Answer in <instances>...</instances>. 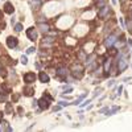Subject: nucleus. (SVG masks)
<instances>
[{"instance_id":"obj_1","label":"nucleus","mask_w":132,"mask_h":132,"mask_svg":"<svg viewBox=\"0 0 132 132\" xmlns=\"http://www.w3.org/2000/svg\"><path fill=\"white\" fill-rule=\"evenodd\" d=\"M70 73H71V75L74 77L75 79H81L83 77V66L81 64L73 65V67L70 69Z\"/></svg>"},{"instance_id":"obj_2","label":"nucleus","mask_w":132,"mask_h":132,"mask_svg":"<svg viewBox=\"0 0 132 132\" xmlns=\"http://www.w3.org/2000/svg\"><path fill=\"white\" fill-rule=\"evenodd\" d=\"M69 67H66V66H59L57 70H56V77L57 78H59L61 81H65L66 79V77H67V74H69Z\"/></svg>"},{"instance_id":"obj_3","label":"nucleus","mask_w":132,"mask_h":132,"mask_svg":"<svg viewBox=\"0 0 132 132\" xmlns=\"http://www.w3.org/2000/svg\"><path fill=\"white\" fill-rule=\"evenodd\" d=\"M36 78H37V77H36V74L33 71H28V73L24 74V82L27 85H32L36 81Z\"/></svg>"},{"instance_id":"obj_4","label":"nucleus","mask_w":132,"mask_h":132,"mask_svg":"<svg viewBox=\"0 0 132 132\" xmlns=\"http://www.w3.org/2000/svg\"><path fill=\"white\" fill-rule=\"evenodd\" d=\"M116 38H118V36H116L115 33L108 34V37H106V40H104V45L107 46V48H111V46H112L116 41H118Z\"/></svg>"},{"instance_id":"obj_5","label":"nucleus","mask_w":132,"mask_h":132,"mask_svg":"<svg viewBox=\"0 0 132 132\" xmlns=\"http://www.w3.org/2000/svg\"><path fill=\"white\" fill-rule=\"evenodd\" d=\"M37 104H38V107H40V110H48V108L50 107V100H48L46 98L42 97V98L37 102Z\"/></svg>"},{"instance_id":"obj_6","label":"nucleus","mask_w":132,"mask_h":132,"mask_svg":"<svg viewBox=\"0 0 132 132\" xmlns=\"http://www.w3.org/2000/svg\"><path fill=\"white\" fill-rule=\"evenodd\" d=\"M127 66H128V62H127V59L124 58L123 56H120V57H119V61H118V69H119V73L126 70V69H127Z\"/></svg>"},{"instance_id":"obj_7","label":"nucleus","mask_w":132,"mask_h":132,"mask_svg":"<svg viewBox=\"0 0 132 132\" xmlns=\"http://www.w3.org/2000/svg\"><path fill=\"white\" fill-rule=\"evenodd\" d=\"M27 36L30 41H36L37 40V30L33 28V27H30L27 29Z\"/></svg>"},{"instance_id":"obj_8","label":"nucleus","mask_w":132,"mask_h":132,"mask_svg":"<svg viewBox=\"0 0 132 132\" xmlns=\"http://www.w3.org/2000/svg\"><path fill=\"white\" fill-rule=\"evenodd\" d=\"M17 44H19V40L16 37L9 36L8 38H7V46H8V48L13 49V48H16V46H17Z\"/></svg>"},{"instance_id":"obj_9","label":"nucleus","mask_w":132,"mask_h":132,"mask_svg":"<svg viewBox=\"0 0 132 132\" xmlns=\"http://www.w3.org/2000/svg\"><path fill=\"white\" fill-rule=\"evenodd\" d=\"M22 94H24L25 97H33L34 95V87L28 85V86H25L24 90H22Z\"/></svg>"},{"instance_id":"obj_10","label":"nucleus","mask_w":132,"mask_h":132,"mask_svg":"<svg viewBox=\"0 0 132 132\" xmlns=\"http://www.w3.org/2000/svg\"><path fill=\"white\" fill-rule=\"evenodd\" d=\"M108 12H110V7H102V8L99 9V12H98V17L99 19H106V16L108 15Z\"/></svg>"},{"instance_id":"obj_11","label":"nucleus","mask_w":132,"mask_h":132,"mask_svg":"<svg viewBox=\"0 0 132 132\" xmlns=\"http://www.w3.org/2000/svg\"><path fill=\"white\" fill-rule=\"evenodd\" d=\"M37 28L40 29V32H42V33H48L49 30H50V27L48 24H45V22H38Z\"/></svg>"},{"instance_id":"obj_12","label":"nucleus","mask_w":132,"mask_h":132,"mask_svg":"<svg viewBox=\"0 0 132 132\" xmlns=\"http://www.w3.org/2000/svg\"><path fill=\"white\" fill-rule=\"evenodd\" d=\"M38 78H40V81H41L42 83H49V81H50V77L46 74L45 71H40V74H38Z\"/></svg>"},{"instance_id":"obj_13","label":"nucleus","mask_w":132,"mask_h":132,"mask_svg":"<svg viewBox=\"0 0 132 132\" xmlns=\"http://www.w3.org/2000/svg\"><path fill=\"white\" fill-rule=\"evenodd\" d=\"M4 12L5 13H13L15 12V8H13V5H12V3H9V2H7L5 4H4Z\"/></svg>"},{"instance_id":"obj_14","label":"nucleus","mask_w":132,"mask_h":132,"mask_svg":"<svg viewBox=\"0 0 132 132\" xmlns=\"http://www.w3.org/2000/svg\"><path fill=\"white\" fill-rule=\"evenodd\" d=\"M54 42V38H52V37H44V40H42V45H52Z\"/></svg>"},{"instance_id":"obj_15","label":"nucleus","mask_w":132,"mask_h":132,"mask_svg":"<svg viewBox=\"0 0 132 132\" xmlns=\"http://www.w3.org/2000/svg\"><path fill=\"white\" fill-rule=\"evenodd\" d=\"M2 91L4 94H11L12 89H11V86H8V85H2Z\"/></svg>"},{"instance_id":"obj_16","label":"nucleus","mask_w":132,"mask_h":132,"mask_svg":"<svg viewBox=\"0 0 132 132\" xmlns=\"http://www.w3.org/2000/svg\"><path fill=\"white\" fill-rule=\"evenodd\" d=\"M107 56H111V57L118 56V49H116V48H112V46H111V48H110V52H108Z\"/></svg>"},{"instance_id":"obj_17","label":"nucleus","mask_w":132,"mask_h":132,"mask_svg":"<svg viewBox=\"0 0 132 132\" xmlns=\"http://www.w3.org/2000/svg\"><path fill=\"white\" fill-rule=\"evenodd\" d=\"M15 30H16V32H21V30H22V24L17 22V24L15 25Z\"/></svg>"},{"instance_id":"obj_18","label":"nucleus","mask_w":132,"mask_h":132,"mask_svg":"<svg viewBox=\"0 0 132 132\" xmlns=\"http://www.w3.org/2000/svg\"><path fill=\"white\" fill-rule=\"evenodd\" d=\"M0 75L2 77H7V70L4 67H0Z\"/></svg>"},{"instance_id":"obj_19","label":"nucleus","mask_w":132,"mask_h":132,"mask_svg":"<svg viewBox=\"0 0 132 132\" xmlns=\"http://www.w3.org/2000/svg\"><path fill=\"white\" fill-rule=\"evenodd\" d=\"M21 62H22L24 65L28 64V58H27V56H21Z\"/></svg>"},{"instance_id":"obj_20","label":"nucleus","mask_w":132,"mask_h":132,"mask_svg":"<svg viewBox=\"0 0 132 132\" xmlns=\"http://www.w3.org/2000/svg\"><path fill=\"white\" fill-rule=\"evenodd\" d=\"M44 98H46V99H48V100H50V102H52V100H53V97H52V95H49L48 92H45V94H44Z\"/></svg>"},{"instance_id":"obj_21","label":"nucleus","mask_w":132,"mask_h":132,"mask_svg":"<svg viewBox=\"0 0 132 132\" xmlns=\"http://www.w3.org/2000/svg\"><path fill=\"white\" fill-rule=\"evenodd\" d=\"M127 28L132 32V20H131V21H127Z\"/></svg>"},{"instance_id":"obj_22","label":"nucleus","mask_w":132,"mask_h":132,"mask_svg":"<svg viewBox=\"0 0 132 132\" xmlns=\"http://www.w3.org/2000/svg\"><path fill=\"white\" fill-rule=\"evenodd\" d=\"M34 50H36V49H34V48H29V49H28V50H27V53H28V54H30V53H33V52H34Z\"/></svg>"},{"instance_id":"obj_23","label":"nucleus","mask_w":132,"mask_h":132,"mask_svg":"<svg viewBox=\"0 0 132 132\" xmlns=\"http://www.w3.org/2000/svg\"><path fill=\"white\" fill-rule=\"evenodd\" d=\"M0 100H3V102H5V100H7L5 95H2V94H0Z\"/></svg>"},{"instance_id":"obj_24","label":"nucleus","mask_w":132,"mask_h":132,"mask_svg":"<svg viewBox=\"0 0 132 132\" xmlns=\"http://www.w3.org/2000/svg\"><path fill=\"white\" fill-rule=\"evenodd\" d=\"M3 116H4V114L0 111V124H2V122H3Z\"/></svg>"},{"instance_id":"obj_25","label":"nucleus","mask_w":132,"mask_h":132,"mask_svg":"<svg viewBox=\"0 0 132 132\" xmlns=\"http://www.w3.org/2000/svg\"><path fill=\"white\" fill-rule=\"evenodd\" d=\"M131 19H132V15H131Z\"/></svg>"},{"instance_id":"obj_26","label":"nucleus","mask_w":132,"mask_h":132,"mask_svg":"<svg viewBox=\"0 0 132 132\" xmlns=\"http://www.w3.org/2000/svg\"><path fill=\"white\" fill-rule=\"evenodd\" d=\"M131 9H132V8H131Z\"/></svg>"}]
</instances>
